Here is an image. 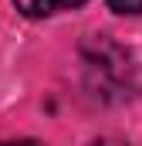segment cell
<instances>
[{"label":"cell","mask_w":142,"mask_h":146,"mask_svg":"<svg viewBox=\"0 0 142 146\" xmlns=\"http://www.w3.org/2000/svg\"><path fill=\"white\" fill-rule=\"evenodd\" d=\"M17 3V10L24 14V17H51V14H58V10H74V7H81L85 0H14Z\"/></svg>","instance_id":"cell-1"},{"label":"cell","mask_w":142,"mask_h":146,"mask_svg":"<svg viewBox=\"0 0 142 146\" xmlns=\"http://www.w3.org/2000/svg\"><path fill=\"white\" fill-rule=\"evenodd\" d=\"M115 14H142V0H105Z\"/></svg>","instance_id":"cell-2"},{"label":"cell","mask_w":142,"mask_h":146,"mask_svg":"<svg viewBox=\"0 0 142 146\" xmlns=\"http://www.w3.org/2000/svg\"><path fill=\"white\" fill-rule=\"evenodd\" d=\"M0 146H44L37 139H10V143H0Z\"/></svg>","instance_id":"cell-3"},{"label":"cell","mask_w":142,"mask_h":146,"mask_svg":"<svg viewBox=\"0 0 142 146\" xmlns=\"http://www.w3.org/2000/svg\"><path fill=\"white\" fill-rule=\"evenodd\" d=\"M91 146H129V143H122V139H95Z\"/></svg>","instance_id":"cell-4"}]
</instances>
